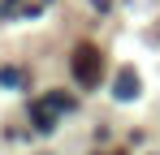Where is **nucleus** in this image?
Listing matches in <instances>:
<instances>
[{"mask_svg":"<svg viewBox=\"0 0 160 155\" xmlns=\"http://www.w3.org/2000/svg\"><path fill=\"white\" fill-rule=\"evenodd\" d=\"M69 69H74V78H78V86H100V73H104V56H100V48L78 43L74 56H69Z\"/></svg>","mask_w":160,"mask_h":155,"instance_id":"obj_1","label":"nucleus"},{"mask_svg":"<svg viewBox=\"0 0 160 155\" xmlns=\"http://www.w3.org/2000/svg\"><path fill=\"white\" fill-rule=\"evenodd\" d=\"M61 112H74V99H69V95H48V99H35V103H30V121H35L39 134H52Z\"/></svg>","mask_w":160,"mask_h":155,"instance_id":"obj_2","label":"nucleus"},{"mask_svg":"<svg viewBox=\"0 0 160 155\" xmlns=\"http://www.w3.org/2000/svg\"><path fill=\"white\" fill-rule=\"evenodd\" d=\"M112 95H117V99H134V95H138V78H134V69H121V73H117Z\"/></svg>","mask_w":160,"mask_h":155,"instance_id":"obj_3","label":"nucleus"},{"mask_svg":"<svg viewBox=\"0 0 160 155\" xmlns=\"http://www.w3.org/2000/svg\"><path fill=\"white\" fill-rule=\"evenodd\" d=\"M0 82H4V86H22V69H13V65L0 69Z\"/></svg>","mask_w":160,"mask_h":155,"instance_id":"obj_4","label":"nucleus"},{"mask_svg":"<svg viewBox=\"0 0 160 155\" xmlns=\"http://www.w3.org/2000/svg\"><path fill=\"white\" fill-rule=\"evenodd\" d=\"M91 4H95V9H108V4H112V0H91Z\"/></svg>","mask_w":160,"mask_h":155,"instance_id":"obj_5","label":"nucleus"}]
</instances>
